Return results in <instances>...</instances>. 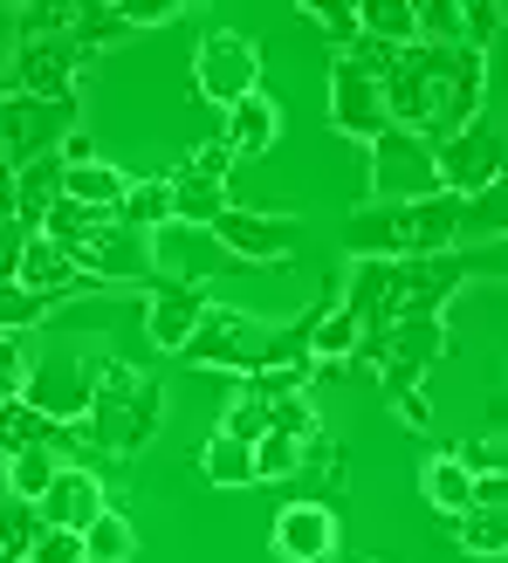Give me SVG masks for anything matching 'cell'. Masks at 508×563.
<instances>
[{
	"mask_svg": "<svg viewBox=\"0 0 508 563\" xmlns=\"http://www.w3.org/2000/svg\"><path fill=\"white\" fill-rule=\"evenodd\" d=\"M21 247H27V228H0V282H21Z\"/></svg>",
	"mask_w": 508,
	"mask_h": 563,
	"instance_id": "44",
	"label": "cell"
},
{
	"mask_svg": "<svg viewBox=\"0 0 508 563\" xmlns=\"http://www.w3.org/2000/svg\"><path fill=\"white\" fill-rule=\"evenodd\" d=\"M8 35H21V8H8V0H0V42Z\"/></svg>",
	"mask_w": 508,
	"mask_h": 563,
	"instance_id": "46",
	"label": "cell"
},
{
	"mask_svg": "<svg viewBox=\"0 0 508 563\" xmlns=\"http://www.w3.org/2000/svg\"><path fill=\"white\" fill-rule=\"evenodd\" d=\"M21 289H35V296H48V302H76V296H103L110 282H97L63 241L27 234V247H21Z\"/></svg>",
	"mask_w": 508,
	"mask_h": 563,
	"instance_id": "16",
	"label": "cell"
},
{
	"mask_svg": "<svg viewBox=\"0 0 508 563\" xmlns=\"http://www.w3.org/2000/svg\"><path fill=\"white\" fill-rule=\"evenodd\" d=\"M82 543H90V563H131V550H137V537H131V522L124 516H97L90 529H82Z\"/></svg>",
	"mask_w": 508,
	"mask_h": 563,
	"instance_id": "33",
	"label": "cell"
},
{
	"mask_svg": "<svg viewBox=\"0 0 508 563\" xmlns=\"http://www.w3.org/2000/svg\"><path fill=\"white\" fill-rule=\"evenodd\" d=\"M118 220H124L131 234H158L165 220H173V179H131Z\"/></svg>",
	"mask_w": 508,
	"mask_h": 563,
	"instance_id": "26",
	"label": "cell"
},
{
	"mask_svg": "<svg viewBox=\"0 0 508 563\" xmlns=\"http://www.w3.org/2000/svg\"><path fill=\"white\" fill-rule=\"evenodd\" d=\"M330 124L357 137V145H372L378 131H391V110H385V82L357 63V55H336L330 69Z\"/></svg>",
	"mask_w": 508,
	"mask_h": 563,
	"instance_id": "11",
	"label": "cell"
},
{
	"mask_svg": "<svg viewBox=\"0 0 508 563\" xmlns=\"http://www.w3.org/2000/svg\"><path fill=\"white\" fill-rule=\"evenodd\" d=\"M461 543H467V556H508V509H467Z\"/></svg>",
	"mask_w": 508,
	"mask_h": 563,
	"instance_id": "32",
	"label": "cell"
},
{
	"mask_svg": "<svg viewBox=\"0 0 508 563\" xmlns=\"http://www.w3.org/2000/svg\"><path fill=\"white\" fill-rule=\"evenodd\" d=\"M391 406H399V419H406V427H427V419H433L427 385H399V391H391Z\"/></svg>",
	"mask_w": 508,
	"mask_h": 563,
	"instance_id": "43",
	"label": "cell"
},
{
	"mask_svg": "<svg viewBox=\"0 0 508 563\" xmlns=\"http://www.w3.org/2000/svg\"><path fill=\"white\" fill-rule=\"evenodd\" d=\"M427 501H433L440 516H467V509H474V467H467L461 454L427 461Z\"/></svg>",
	"mask_w": 508,
	"mask_h": 563,
	"instance_id": "24",
	"label": "cell"
},
{
	"mask_svg": "<svg viewBox=\"0 0 508 563\" xmlns=\"http://www.w3.org/2000/svg\"><path fill=\"white\" fill-rule=\"evenodd\" d=\"M158 406H165L158 378H137L124 357H97V399L82 433H90L97 454H137L158 433Z\"/></svg>",
	"mask_w": 508,
	"mask_h": 563,
	"instance_id": "2",
	"label": "cell"
},
{
	"mask_svg": "<svg viewBox=\"0 0 508 563\" xmlns=\"http://www.w3.org/2000/svg\"><path fill=\"white\" fill-rule=\"evenodd\" d=\"M21 220V207H14V165L0 158V228H14Z\"/></svg>",
	"mask_w": 508,
	"mask_h": 563,
	"instance_id": "45",
	"label": "cell"
},
{
	"mask_svg": "<svg viewBox=\"0 0 508 563\" xmlns=\"http://www.w3.org/2000/svg\"><path fill=\"white\" fill-rule=\"evenodd\" d=\"M268 433H289V440H309V433H317V412H309L302 391H289V399L268 406Z\"/></svg>",
	"mask_w": 508,
	"mask_h": 563,
	"instance_id": "37",
	"label": "cell"
},
{
	"mask_svg": "<svg viewBox=\"0 0 508 563\" xmlns=\"http://www.w3.org/2000/svg\"><path fill=\"white\" fill-rule=\"evenodd\" d=\"M302 21H317L323 35H330V42H344V48H357V35H364V27H357V8H330V0H317V8L302 0Z\"/></svg>",
	"mask_w": 508,
	"mask_h": 563,
	"instance_id": "38",
	"label": "cell"
},
{
	"mask_svg": "<svg viewBox=\"0 0 508 563\" xmlns=\"http://www.w3.org/2000/svg\"><path fill=\"white\" fill-rule=\"evenodd\" d=\"M474 509H508V467H474Z\"/></svg>",
	"mask_w": 508,
	"mask_h": 563,
	"instance_id": "42",
	"label": "cell"
},
{
	"mask_svg": "<svg viewBox=\"0 0 508 563\" xmlns=\"http://www.w3.org/2000/svg\"><path fill=\"white\" fill-rule=\"evenodd\" d=\"M118 35H131V21H124V8L118 0H90V8H76V27H69V42L90 55V48H103V42H118Z\"/></svg>",
	"mask_w": 508,
	"mask_h": 563,
	"instance_id": "31",
	"label": "cell"
},
{
	"mask_svg": "<svg viewBox=\"0 0 508 563\" xmlns=\"http://www.w3.org/2000/svg\"><path fill=\"white\" fill-rule=\"evenodd\" d=\"M372 563H385V556H372Z\"/></svg>",
	"mask_w": 508,
	"mask_h": 563,
	"instance_id": "48",
	"label": "cell"
},
{
	"mask_svg": "<svg viewBox=\"0 0 508 563\" xmlns=\"http://www.w3.org/2000/svg\"><path fill=\"white\" fill-rule=\"evenodd\" d=\"M228 165H234L228 137H220V145H207V152H192L179 173H173V220H186V228H213V220L234 207Z\"/></svg>",
	"mask_w": 508,
	"mask_h": 563,
	"instance_id": "13",
	"label": "cell"
},
{
	"mask_svg": "<svg viewBox=\"0 0 508 563\" xmlns=\"http://www.w3.org/2000/svg\"><path fill=\"white\" fill-rule=\"evenodd\" d=\"M63 302H48L35 289H21V282H0V336H27L35 323H48Z\"/></svg>",
	"mask_w": 508,
	"mask_h": 563,
	"instance_id": "29",
	"label": "cell"
},
{
	"mask_svg": "<svg viewBox=\"0 0 508 563\" xmlns=\"http://www.w3.org/2000/svg\"><path fill=\"white\" fill-rule=\"evenodd\" d=\"M55 474H63V461H55L48 446H27V454H14L8 467H0V482H8L14 501H42L55 488Z\"/></svg>",
	"mask_w": 508,
	"mask_h": 563,
	"instance_id": "27",
	"label": "cell"
},
{
	"mask_svg": "<svg viewBox=\"0 0 508 563\" xmlns=\"http://www.w3.org/2000/svg\"><path fill=\"white\" fill-rule=\"evenodd\" d=\"M351 351H364V330L344 302H330L317 317V330H309V357H351Z\"/></svg>",
	"mask_w": 508,
	"mask_h": 563,
	"instance_id": "30",
	"label": "cell"
},
{
	"mask_svg": "<svg viewBox=\"0 0 508 563\" xmlns=\"http://www.w3.org/2000/svg\"><path fill=\"white\" fill-rule=\"evenodd\" d=\"M207 296L200 289H186V282H158L152 275V289H145V336L158 351H186L192 344V330L207 323Z\"/></svg>",
	"mask_w": 508,
	"mask_h": 563,
	"instance_id": "17",
	"label": "cell"
},
{
	"mask_svg": "<svg viewBox=\"0 0 508 563\" xmlns=\"http://www.w3.org/2000/svg\"><path fill=\"white\" fill-rule=\"evenodd\" d=\"M42 509L35 501H0V563H27V550H35V537H42Z\"/></svg>",
	"mask_w": 508,
	"mask_h": 563,
	"instance_id": "28",
	"label": "cell"
},
{
	"mask_svg": "<svg viewBox=\"0 0 508 563\" xmlns=\"http://www.w3.org/2000/svg\"><path fill=\"white\" fill-rule=\"evenodd\" d=\"M372 192L385 207H412V200H433L440 186V158H433V137H419V131H378L372 137Z\"/></svg>",
	"mask_w": 508,
	"mask_h": 563,
	"instance_id": "3",
	"label": "cell"
},
{
	"mask_svg": "<svg viewBox=\"0 0 508 563\" xmlns=\"http://www.w3.org/2000/svg\"><path fill=\"white\" fill-rule=\"evenodd\" d=\"M35 509H42L48 529H90L103 516V488H97L90 467H63V474H55V488L35 501Z\"/></svg>",
	"mask_w": 508,
	"mask_h": 563,
	"instance_id": "19",
	"label": "cell"
},
{
	"mask_svg": "<svg viewBox=\"0 0 508 563\" xmlns=\"http://www.w3.org/2000/svg\"><path fill=\"white\" fill-rule=\"evenodd\" d=\"M76 63H82V48H76L69 35L21 42V55H14V90L35 97V103H63V110H76Z\"/></svg>",
	"mask_w": 508,
	"mask_h": 563,
	"instance_id": "15",
	"label": "cell"
},
{
	"mask_svg": "<svg viewBox=\"0 0 508 563\" xmlns=\"http://www.w3.org/2000/svg\"><path fill=\"white\" fill-rule=\"evenodd\" d=\"M357 27H364V42H378V48H412L419 42V8L412 0H364Z\"/></svg>",
	"mask_w": 508,
	"mask_h": 563,
	"instance_id": "23",
	"label": "cell"
},
{
	"mask_svg": "<svg viewBox=\"0 0 508 563\" xmlns=\"http://www.w3.org/2000/svg\"><path fill=\"white\" fill-rule=\"evenodd\" d=\"M124 192H131V179L118 173V165H103V158L69 165V173H63V200L90 207V213H118V207H124Z\"/></svg>",
	"mask_w": 508,
	"mask_h": 563,
	"instance_id": "22",
	"label": "cell"
},
{
	"mask_svg": "<svg viewBox=\"0 0 508 563\" xmlns=\"http://www.w3.org/2000/svg\"><path fill=\"white\" fill-rule=\"evenodd\" d=\"M192 76H200V97L220 103V110H234L241 97L262 90V48H254L247 35H207L200 42V63H192Z\"/></svg>",
	"mask_w": 508,
	"mask_h": 563,
	"instance_id": "10",
	"label": "cell"
},
{
	"mask_svg": "<svg viewBox=\"0 0 508 563\" xmlns=\"http://www.w3.org/2000/svg\"><path fill=\"white\" fill-rule=\"evenodd\" d=\"M336 550V516L323 501H289L275 516V556L281 563H323Z\"/></svg>",
	"mask_w": 508,
	"mask_h": 563,
	"instance_id": "18",
	"label": "cell"
},
{
	"mask_svg": "<svg viewBox=\"0 0 508 563\" xmlns=\"http://www.w3.org/2000/svg\"><path fill=\"white\" fill-rule=\"evenodd\" d=\"M200 474L213 488H254V446L234 440V433H213L207 454H200Z\"/></svg>",
	"mask_w": 508,
	"mask_h": 563,
	"instance_id": "25",
	"label": "cell"
},
{
	"mask_svg": "<svg viewBox=\"0 0 508 563\" xmlns=\"http://www.w3.org/2000/svg\"><path fill=\"white\" fill-rule=\"evenodd\" d=\"M433 158H440V186L461 192V200H474V192H488L495 179H508V145L482 118L467 131H454V137H433Z\"/></svg>",
	"mask_w": 508,
	"mask_h": 563,
	"instance_id": "5",
	"label": "cell"
},
{
	"mask_svg": "<svg viewBox=\"0 0 508 563\" xmlns=\"http://www.w3.org/2000/svg\"><path fill=\"white\" fill-rule=\"evenodd\" d=\"M482 48H427V42H412L391 55V69H385V110H391V124L399 131H440V137H454L467 131L474 118H482Z\"/></svg>",
	"mask_w": 508,
	"mask_h": 563,
	"instance_id": "1",
	"label": "cell"
},
{
	"mask_svg": "<svg viewBox=\"0 0 508 563\" xmlns=\"http://www.w3.org/2000/svg\"><path fill=\"white\" fill-rule=\"evenodd\" d=\"M152 247V275L158 282H186V289H200L207 275H234L247 262H234L228 247L213 241V228H186V220H165L158 234H145Z\"/></svg>",
	"mask_w": 508,
	"mask_h": 563,
	"instance_id": "7",
	"label": "cell"
},
{
	"mask_svg": "<svg viewBox=\"0 0 508 563\" xmlns=\"http://www.w3.org/2000/svg\"><path fill=\"white\" fill-rule=\"evenodd\" d=\"M467 282V255H412L391 262V323L406 317H446V296Z\"/></svg>",
	"mask_w": 508,
	"mask_h": 563,
	"instance_id": "9",
	"label": "cell"
},
{
	"mask_svg": "<svg viewBox=\"0 0 508 563\" xmlns=\"http://www.w3.org/2000/svg\"><path fill=\"white\" fill-rule=\"evenodd\" d=\"M501 21H508V8H501V0H474V8H461V27H467V48H488V42L501 35Z\"/></svg>",
	"mask_w": 508,
	"mask_h": 563,
	"instance_id": "39",
	"label": "cell"
},
{
	"mask_svg": "<svg viewBox=\"0 0 508 563\" xmlns=\"http://www.w3.org/2000/svg\"><path fill=\"white\" fill-rule=\"evenodd\" d=\"M446 317H406V323H391L385 336L364 357L378 364V378H385V391H399V385H419V372H427L433 357H446Z\"/></svg>",
	"mask_w": 508,
	"mask_h": 563,
	"instance_id": "12",
	"label": "cell"
},
{
	"mask_svg": "<svg viewBox=\"0 0 508 563\" xmlns=\"http://www.w3.org/2000/svg\"><path fill=\"white\" fill-rule=\"evenodd\" d=\"M296 467H302V440H289V433L254 440V482H289Z\"/></svg>",
	"mask_w": 508,
	"mask_h": 563,
	"instance_id": "34",
	"label": "cell"
},
{
	"mask_svg": "<svg viewBox=\"0 0 508 563\" xmlns=\"http://www.w3.org/2000/svg\"><path fill=\"white\" fill-rule=\"evenodd\" d=\"M63 152H48V158H35V165H21L14 173V207H21V228L27 234H42L48 228V213H55V200H63Z\"/></svg>",
	"mask_w": 508,
	"mask_h": 563,
	"instance_id": "20",
	"label": "cell"
},
{
	"mask_svg": "<svg viewBox=\"0 0 508 563\" xmlns=\"http://www.w3.org/2000/svg\"><path fill=\"white\" fill-rule=\"evenodd\" d=\"M0 82H14V55L8 48H0Z\"/></svg>",
	"mask_w": 508,
	"mask_h": 563,
	"instance_id": "47",
	"label": "cell"
},
{
	"mask_svg": "<svg viewBox=\"0 0 508 563\" xmlns=\"http://www.w3.org/2000/svg\"><path fill=\"white\" fill-rule=\"evenodd\" d=\"M69 131H76V110H63V103H35L21 90L0 97V158H8L14 173L35 165V158H48V152H63Z\"/></svg>",
	"mask_w": 508,
	"mask_h": 563,
	"instance_id": "4",
	"label": "cell"
},
{
	"mask_svg": "<svg viewBox=\"0 0 508 563\" xmlns=\"http://www.w3.org/2000/svg\"><path fill=\"white\" fill-rule=\"evenodd\" d=\"M35 412L63 419V427H76V419H90V399H97V357H76V351H42L35 372H27V391H21Z\"/></svg>",
	"mask_w": 508,
	"mask_h": 563,
	"instance_id": "6",
	"label": "cell"
},
{
	"mask_svg": "<svg viewBox=\"0 0 508 563\" xmlns=\"http://www.w3.org/2000/svg\"><path fill=\"white\" fill-rule=\"evenodd\" d=\"M27 563H90V543H82V529H42Z\"/></svg>",
	"mask_w": 508,
	"mask_h": 563,
	"instance_id": "35",
	"label": "cell"
},
{
	"mask_svg": "<svg viewBox=\"0 0 508 563\" xmlns=\"http://www.w3.org/2000/svg\"><path fill=\"white\" fill-rule=\"evenodd\" d=\"M220 433H234V440L254 446V440L268 433V406H262V399H234V412H228V427H220Z\"/></svg>",
	"mask_w": 508,
	"mask_h": 563,
	"instance_id": "40",
	"label": "cell"
},
{
	"mask_svg": "<svg viewBox=\"0 0 508 563\" xmlns=\"http://www.w3.org/2000/svg\"><path fill=\"white\" fill-rule=\"evenodd\" d=\"M275 131H281V110L254 90V97H241L234 110H228V152L234 158H262L268 145H275Z\"/></svg>",
	"mask_w": 508,
	"mask_h": 563,
	"instance_id": "21",
	"label": "cell"
},
{
	"mask_svg": "<svg viewBox=\"0 0 508 563\" xmlns=\"http://www.w3.org/2000/svg\"><path fill=\"white\" fill-rule=\"evenodd\" d=\"M268 323H254L247 309H207V323L192 330V344H186V357H200V364H220V372H241V378H254L268 364Z\"/></svg>",
	"mask_w": 508,
	"mask_h": 563,
	"instance_id": "8",
	"label": "cell"
},
{
	"mask_svg": "<svg viewBox=\"0 0 508 563\" xmlns=\"http://www.w3.org/2000/svg\"><path fill=\"white\" fill-rule=\"evenodd\" d=\"M0 467H8V461H0Z\"/></svg>",
	"mask_w": 508,
	"mask_h": 563,
	"instance_id": "49",
	"label": "cell"
},
{
	"mask_svg": "<svg viewBox=\"0 0 508 563\" xmlns=\"http://www.w3.org/2000/svg\"><path fill=\"white\" fill-rule=\"evenodd\" d=\"M118 8H124L131 27H158V21H179L186 0H118Z\"/></svg>",
	"mask_w": 508,
	"mask_h": 563,
	"instance_id": "41",
	"label": "cell"
},
{
	"mask_svg": "<svg viewBox=\"0 0 508 563\" xmlns=\"http://www.w3.org/2000/svg\"><path fill=\"white\" fill-rule=\"evenodd\" d=\"M27 372H35V351H27L21 336H0V399H21Z\"/></svg>",
	"mask_w": 508,
	"mask_h": 563,
	"instance_id": "36",
	"label": "cell"
},
{
	"mask_svg": "<svg viewBox=\"0 0 508 563\" xmlns=\"http://www.w3.org/2000/svg\"><path fill=\"white\" fill-rule=\"evenodd\" d=\"M213 241L228 247L234 262L247 268H275V262H289V247L302 241V220L289 213H247V207H228L213 220Z\"/></svg>",
	"mask_w": 508,
	"mask_h": 563,
	"instance_id": "14",
	"label": "cell"
}]
</instances>
